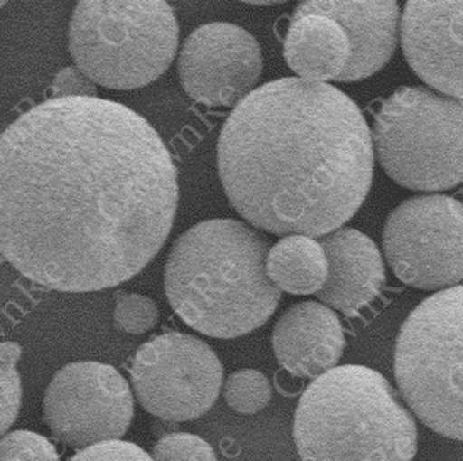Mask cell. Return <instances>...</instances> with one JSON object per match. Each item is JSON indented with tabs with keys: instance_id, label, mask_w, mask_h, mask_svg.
I'll return each instance as SVG.
<instances>
[{
	"instance_id": "16",
	"label": "cell",
	"mask_w": 463,
	"mask_h": 461,
	"mask_svg": "<svg viewBox=\"0 0 463 461\" xmlns=\"http://www.w3.org/2000/svg\"><path fill=\"white\" fill-rule=\"evenodd\" d=\"M352 44L347 33L325 15L291 19L284 39V58L298 77L309 81H338L347 70Z\"/></svg>"
},
{
	"instance_id": "7",
	"label": "cell",
	"mask_w": 463,
	"mask_h": 461,
	"mask_svg": "<svg viewBox=\"0 0 463 461\" xmlns=\"http://www.w3.org/2000/svg\"><path fill=\"white\" fill-rule=\"evenodd\" d=\"M373 153L387 176L412 192L463 183V99L402 87L375 114Z\"/></svg>"
},
{
	"instance_id": "5",
	"label": "cell",
	"mask_w": 463,
	"mask_h": 461,
	"mask_svg": "<svg viewBox=\"0 0 463 461\" xmlns=\"http://www.w3.org/2000/svg\"><path fill=\"white\" fill-rule=\"evenodd\" d=\"M178 39L166 0H78L68 29L75 64L110 90L151 85L173 63Z\"/></svg>"
},
{
	"instance_id": "22",
	"label": "cell",
	"mask_w": 463,
	"mask_h": 461,
	"mask_svg": "<svg viewBox=\"0 0 463 461\" xmlns=\"http://www.w3.org/2000/svg\"><path fill=\"white\" fill-rule=\"evenodd\" d=\"M2 461H60V455L44 436L13 431L2 436Z\"/></svg>"
},
{
	"instance_id": "12",
	"label": "cell",
	"mask_w": 463,
	"mask_h": 461,
	"mask_svg": "<svg viewBox=\"0 0 463 461\" xmlns=\"http://www.w3.org/2000/svg\"><path fill=\"white\" fill-rule=\"evenodd\" d=\"M401 46L430 89L463 99V0H408Z\"/></svg>"
},
{
	"instance_id": "13",
	"label": "cell",
	"mask_w": 463,
	"mask_h": 461,
	"mask_svg": "<svg viewBox=\"0 0 463 461\" xmlns=\"http://www.w3.org/2000/svg\"><path fill=\"white\" fill-rule=\"evenodd\" d=\"M303 15H325L347 33L352 56L338 81L373 77L396 52L401 33L398 0H299L291 19Z\"/></svg>"
},
{
	"instance_id": "10",
	"label": "cell",
	"mask_w": 463,
	"mask_h": 461,
	"mask_svg": "<svg viewBox=\"0 0 463 461\" xmlns=\"http://www.w3.org/2000/svg\"><path fill=\"white\" fill-rule=\"evenodd\" d=\"M43 416L52 436L71 448L118 439L129 431L134 396L116 367L71 362L54 373Z\"/></svg>"
},
{
	"instance_id": "21",
	"label": "cell",
	"mask_w": 463,
	"mask_h": 461,
	"mask_svg": "<svg viewBox=\"0 0 463 461\" xmlns=\"http://www.w3.org/2000/svg\"><path fill=\"white\" fill-rule=\"evenodd\" d=\"M155 461H217L215 451L203 437L192 433L163 436L153 448Z\"/></svg>"
},
{
	"instance_id": "18",
	"label": "cell",
	"mask_w": 463,
	"mask_h": 461,
	"mask_svg": "<svg viewBox=\"0 0 463 461\" xmlns=\"http://www.w3.org/2000/svg\"><path fill=\"white\" fill-rule=\"evenodd\" d=\"M272 389L262 372L241 369L223 382V398L229 408L239 414H258L269 404Z\"/></svg>"
},
{
	"instance_id": "8",
	"label": "cell",
	"mask_w": 463,
	"mask_h": 461,
	"mask_svg": "<svg viewBox=\"0 0 463 461\" xmlns=\"http://www.w3.org/2000/svg\"><path fill=\"white\" fill-rule=\"evenodd\" d=\"M384 256L399 281L423 291L463 281V203L445 194L404 200L386 220Z\"/></svg>"
},
{
	"instance_id": "25",
	"label": "cell",
	"mask_w": 463,
	"mask_h": 461,
	"mask_svg": "<svg viewBox=\"0 0 463 461\" xmlns=\"http://www.w3.org/2000/svg\"><path fill=\"white\" fill-rule=\"evenodd\" d=\"M245 4H252V5H278V4H284L288 0H241Z\"/></svg>"
},
{
	"instance_id": "19",
	"label": "cell",
	"mask_w": 463,
	"mask_h": 461,
	"mask_svg": "<svg viewBox=\"0 0 463 461\" xmlns=\"http://www.w3.org/2000/svg\"><path fill=\"white\" fill-rule=\"evenodd\" d=\"M159 307L147 296L120 293L117 296L114 321L122 334H142L155 328Z\"/></svg>"
},
{
	"instance_id": "23",
	"label": "cell",
	"mask_w": 463,
	"mask_h": 461,
	"mask_svg": "<svg viewBox=\"0 0 463 461\" xmlns=\"http://www.w3.org/2000/svg\"><path fill=\"white\" fill-rule=\"evenodd\" d=\"M68 461H155V458L134 443L112 439L81 448Z\"/></svg>"
},
{
	"instance_id": "14",
	"label": "cell",
	"mask_w": 463,
	"mask_h": 461,
	"mask_svg": "<svg viewBox=\"0 0 463 461\" xmlns=\"http://www.w3.org/2000/svg\"><path fill=\"white\" fill-rule=\"evenodd\" d=\"M270 342L284 371L303 379H317L335 369L342 359L345 334L332 307L303 301L284 311Z\"/></svg>"
},
{
	"instance_id": "1",
	"label": "cell",
	"mask_w": 463,
	"mask_h": 461,
	"mask_svg": "<svg viewBox=\"0 0 463 461\" xmlns=\"http://www.w3.org/2000/svg\"><path fill=\"white\" fill-rule=\"evenodd\" d=\"M178 171L122 103L50 99L0 141V249L26 279L93 293L137 276L173 229Z\"/></svg>"
},
{
	"instance_id": "20",
	"label": "cell",
	"mask_w": 463,
	"mask_h": 461,
	"mask_svg": "<svg viewBox=\"0 0 463 461\" xmlns=\"http://www.w3.org/2000/svg\"><path fill=\"white\" fill-rule=\"evenodd\" d=\"M21 346L14 342L2 343V435L13 426L23 404V385L15 363L21 359Z\"/></svg>"
},
{
	"instance_id": "4",
	"label": "cell",
	"mask_w": 463,
	"mask_h": 461,
	"mask_svg": "<svg viewBox=\"0 0 463 461\" xmlns=\"http://www.w3.org/2000/svg\"><path fill=\"white\" fill-rule=\"evenodd\" d=\"M303 461H411L418 428L381 372L342 365L313 379L293 424Z\"/></svg>"
},
{
	"instance_id": "26",
	"label": "cell",
	"mask_w": 463,
	"mask_h": 461,
	"mask_svg": "<svg viewBox=\"0 0 463 461\" xmlns=\"http://www.w3.org/2000/svg\"><path fill=\"white\" fill-rule=\"evenodd\" d=\"M5 2H7V0H2V5H4V4H5Z\"/></svg>"
},
{
	"instance_id": "9",
	"label": "cell",
	"mask_w": 463,
	"mask_h": 461,
	"mask_svg": "<svg viewBox=\"0 0 463 461\" xmlns=\"http://www.w3.org/2000/svg\"><path fill=\"white\" fill-rule=\"evenodd\" d=\"M130 384L149 414L169 423H184L213 408L223 384V367L203 340L167 332L153 336L136 352Z\"/></svg>"
},
{
	"instance_id": "24",
	"label": "cell",
	"mask_w": 463,
	"mask_h": 461,
	"mask_svg": "<svg viewBox=\"0 0 463 461\" xmlns=\"http://www.w3.org/2000/svg\"><path fill=\"white\" fill-rule=\"evenodd\" d=\"M97 97V83L78 66L63 68L52 83V99Z\"/></svg>"
},
{
	"instance_id": "2",
	"label": "cell",
	"mask_w": 463,
	"mask_h": 461,
	"mask_svg": "<svg viewBox=\"0 0 463 461\" xmlns=\"http://www.w3.org/2000/svg\"><path fill=\"white\" fill-rule=\"evenodd\" d=\"M373 132L344 91L279 78L250 91L220 130L219 174L241 217L276 235L325 237L371 192Z\"/></svg>"
},
{
	"instance_id": "17",
	"label": "cell",
	"mask_w": 463,
	"mask_h": 461,
	"mask_svg": "<svg viewBox=\"0 0 463 461\" xmlns=\"http://www.w3.org/2000/svg\"><path fill=\"white\" fill-rule=\"evenodd\" d=\"M268 274L289 295H317L328 278L322 242L308 235H286L269 250Z\"/></svg>"
},
{
	"instance_id": "6",
	"label": "cell",
	"mask_w": 463,
	"mask_h": 461,
	"mask_svg": "<svg viewBox=\"0 0 463 461\" xmlns=\"http://www.w3.org/2000/svg\"><path fill=\"white\" fill-rule=\"evenodd\" d=\"M399 394L438 435L463 441V284L428 296L399 330Z\"/></svg>"
},
{
	"instance_id": "3",
	"label": "cell",
	"mask_w": 463,
	"mask_h": 461,
	"mask_svg": "<svg viewBox=\"0 0 463 461\" xmlns=\"http://www.w3.org/2000/svg\"><path fill=\"white\" fill-rule=\"evenodd\" d=\"M269 242L233 218H212L184 231L171 247L165 291L190 328L232 340L266 325L281 289L268 274Z\"/></svg>"
},
{
	"instance_id": "11",
	"label": "cell",
	"mask_w": 463,
	"mask_h": 461,
	"mask_svg": "<svg viewBox=\"0 0 463 461\" xmlns=\"http://www.w3.org/2000/svg\"><path fill=\"white\" fill-rule=\"evenodd\" d=\"M262 73L258 39L232 23H208L184 39L178 75L186 95L212 108L237 107Z\"/></svg>"
},
{
	"instance_id": "15",
	"label": "cell",
	"mask_w": 463,
	"mask_h": 461,
	"mask_svg": "<svg viewBox=\"0 0 463 461\" xmlns=\"http://www.w3.org/2000/svg\"><path fill=\"white\" fill-rule=\"evenodd\" d=\"M328 259V278L317 293L326 306L357 315L381 295L386 266L371 237L355 229H338L322 239Z\"/></svg>"
}]
</instances>
